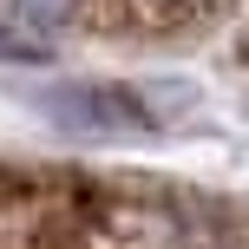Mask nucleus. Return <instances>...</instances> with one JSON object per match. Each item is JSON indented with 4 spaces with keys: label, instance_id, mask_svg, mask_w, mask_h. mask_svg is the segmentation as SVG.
<instances>
[{
    "label": "nucleus",
    "instance_id": "nucleus-1",
    "mask_svg": "<svg viewBox=\"0 0 249 249\" xmlns=\"http://www.w3.org/2000/svg\"><path fill=\"white\" fill-rule=\"evenodd\" d=\"M0 59H46V46L26 39V33H13V26L0 20Z\"/></svg>",
    "mask_w": 249,
    "mask_h": 249
}]
</instances>
